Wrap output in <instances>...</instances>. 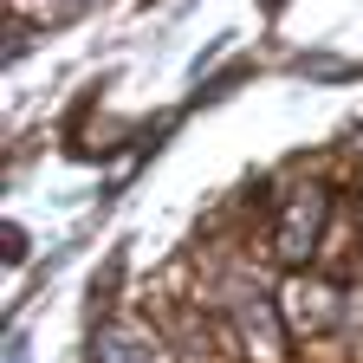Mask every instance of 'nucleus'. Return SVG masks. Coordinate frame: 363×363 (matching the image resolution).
<instances>
[{"instance_id":"f257e3e1","label":"nucleus","mask_w":363,"mask_h":363,"mask_svg":"<svg viewBox=\"0 0 363 363\" xmlns=\"http://www.w3.org/2000/svg\"><path fill=\"white\" fill-rule=\"evenodd\" d=\"M318 220H325V195H311V189H305V195L292 201L286 234H279V253H286V259H305V253H311V227H318Z\"/></svg>"},{"instance_id":"f03ea898","label":"nucleus","mask_w":363,"mask_h":363,"mask_svg":"<svg viewBox=\"0 0 363 363\" xmlns=\"http://www.w3.org/2000/svg\"><path fill=\"white\" fill-rule=\"evenodd\" d=\"M91 363H156V350L123 331V325H98V337H91Z\"/></svg>"},{"instance_id":"20e7f679","label":"nucleus","mask_w":363,"mask_h":363,"mask_svg":"<svg viewBox=\"0 0 363 363\" xmlns=\"http://www.w3.org/2000/svg\"><path fill=\"white\" fill-rule=\"evenodd\" d=\"M259 7H266V13H279V7H286V0H259Z\"/></svg>"},{"instance_id":"7ed1b4c3","label":"nucleus","mask_w":363,"mask_h":363,"mask_svg":"<svg viewBox=\"0 0 363 363\" xmlns=\"http://www.w3.org/2000/svg\"><path fill=\"white\" fill-rule=\"evenodd\" d=\"M7 363H26V331H13V344H7Z\"/></svg>"}]
</instances>
